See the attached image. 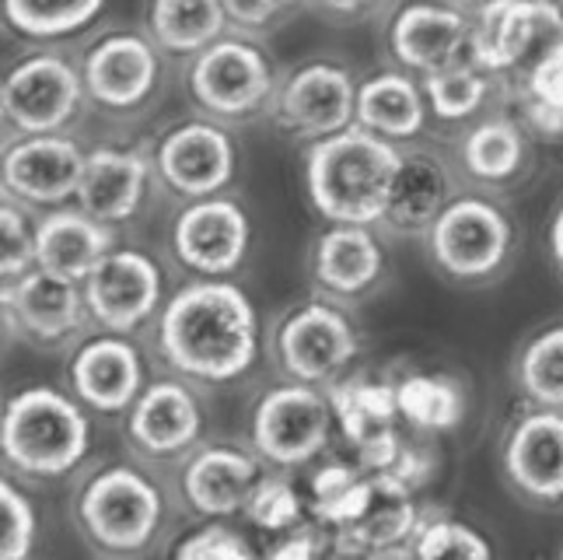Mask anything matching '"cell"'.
I'll return each mask as SVG.
<instances>
[{"label":"cell","instance_id":"obj_1","mask_svg":"<svg viewBox=\"0 0 563 560\" xmlns=\"http://www.w3.org/2000/svg\"><path fill=\"white\" fill-rule=\"evenodd\" d=\"M158 351L192 385L239 382L260 358L256 305L235 281H192L158 312Z\"/></svg>","mask_w":563,"mask_h":560},{"label":"cell","instance_id":"obj_2","mask_svg":"<svg viewBox=\"0 0 563 560\" xmlns=\"http://www.w3.org/2000/svg\"><path fill=\"white\" fill-rule=\"evenodd\" d=\"M399 165L402 151L393 141L354 123L308 151V197L329 224H378L388 215Z\"/></svg>","mask_w":563,"mask_h":560},{"label":"cell","instance_id":"obj_3","mask_svg":"<svg viewBox=\"0 0 563 560\" xmlns=\"http://www.w3.org/2000/svg\"><path fill=\"white\" fill-rule=\"evenodd\" d=\"M91 449V414L74 393L29 385L14 393L0 417V452L11 476H70Z\"/></svg>","mask_w":563,"mask_h":560},{"label":"cell","instance_id":"obj_4","mask_svg":"<svg viewBox=\"0 0 563 560\" xmlns=\"http://www.w3.org/2000/svg\"><path fill=\"white\" fill-rule=\"evenodd\" d=\"M165 494L154 480L130 462L91 473L74 497V523L88 543L115 560L141 557L154 547L165 526Z\"/></svg>","mask_w":563,"mask_h":560},{"label":"cell","instance_id":"obj_5","mask_svg":"<svg viewBox=\"0 0 563 560\" xmlns=\"http://www.w3.org/2000/svg\"><path fill=\"white\" fill-rule=\"evenodd\" d=\"M336 410L325 389L280 382L252 407L249 446L266 466L301 470L316 462L333 438Z\"/></svg>","mask_w":563,"mask_h":560},{"label":"cell","instance_id":"obj_6","mask_svg":"<svg viewBox=\"0 0 563 560\" xmlns=\"http://www.w3.org/2000/svg\"><path fill=\"white\" fill-rule=\"evenodd\" d=\"M357 330L329 298H312L287 312L274 330V361L284 382L333 389L357 358Z\"/></svg>","mask_w":563,"mask_h":560},{"label":"cell","instance_id":"obj_7","mask_svg":"<svg viewBox=\"0 0 563 560\" xmlns=\"http://www.w3.org/2000/svg\"><path fill=\"white\" fill-rule=\"evenodd\" d=\"M556 46H563V8L556 0H497L476 14L473 64L487 74L526 77Z\"/></svg>","mask_w":563,"mask_h":560},{"label":"cell","instance_id":"obj_8","mask_svg":"<svg viewBox=\"0 0 563 560\" xmlns=\"http://www.w3.org/2000/svg\"><path fill=\"white\" fill-rule=\"evenodd\" d=\"M431 260L455 281H487L511 253V221L490 200L462 197L427 231Z\"/></svg>","mask_w":563,"mask_h":560},{"label":"cell","instance_id":"obj_9","mask_svg":"<svg viewBox=\"0 0 563 560\" xmlns=\"http://www.w3.org/2000/svg\"><path fill=\"white\" fill-rule=\"evenodd\" d=\"M85 91V74H77L64 56L38 53L11 67L0 88V109L25 138L60 133L81 109Z\"/></svg>","mask_w":563,"mask_h":560},{"label":"cell","instance_id":"obj_10","mask_svg":"<svg viewBox=\"0 0 563 560\" xmlns=\"http://www.w3.org/2000/svg\"><path fill=\"white\" fill-rule=\"evenodd\" d=\"M4 326L38 347L81 340L91 326L85 284L32 266L29 274L4 284Z\"/></svg>","mask_w":563,"mask_h":560},{"label":"cell","instance_id":"obj_11","mask_svg":"<svg viewBox=\"0 0 563 560\" xmlns=\"http://www.w3.org/2000/svg\"><path fill=\"white\" fill-rule=\"evenodd\" d=\"M189 91L203 112L221 116V120H245L274 95V70L245 39H221L197 53L189 70Z\"/></svg>","mask_w":563,"mask_h":560},{"label":"cell","instance_id":"obj_12","mask_svg":"<svg viewBox=\"0 0 563 560\" xmlns=\"http://www.w3.org/2000/svg\"><path fill=\"white\" fill-rule=\"evenodd\" d=\"M203 403L186 378L151 382L126 414V441L154 462L189 459L203 438Z\"/></svg>","mask_w":563,"mask_h":560},{"label":"cell","instance_id":"obj_13","mask_svg":"<svg viewBox=\"0 0 563 560\" xmlns=\"http://www.w3.org/2000/svg\"><path fill=\"white\" fill-rule=\"evenodd\" d=\"M91 322L102 333L130 337L154 319L162 305V270L137 249H112L85 281Z\"/></svg>","mask_w":563,"mask_h":560},{"label":"cell","instance_id":"obj_14","mask_svg":"<svg viewBox=\"0 0 563 560\" xmlns=\"http://www.w3.org/2000/svg\"><path fill=\"white\" fill-rule=\"evenodd\" d=\"M70 393L99 417H126L147 389L141 347L120 333H95L77 343L67 369Z\"/></svg>","mask_w":563,"mask_h":560},{"label":"cell","instance_id":"obj_15","mask_svg":"<svg viewBox=\"0 0 563 560\" xmlns=\"http://www.w3.org/2000/svg\"><path fill=\"white\" fill-rule=\"evenodd\" d=\"M357 85L340 64H305L277 95V123L305 141H325L357 123Z\"/></svg>","mask_w":563,"mask_h":560},{"label":"cell","instance_id":"obj_16","mask_svg":"<svg viewBox=\"0 0 563 560\" xmlns=\"http://www.w3.org/2000/svg\"><path fill=\"white\" fill-rule=\"evenodd\" d=\"M500 470L518 497L539 508L563 505V410L521 414L504 435Z\"/></svg>","mask_w":563,"mask_h":560},{"label":"cell","instance_id":"obj_17","mask_svg":"<svg viewBox=\"0 0 563 560\" xmlns=\"http://www.w3.org/2000/svg\"><path fill=\"white\" fill-rule=\"evenodd\" d=\"M172 242H176V256L200 277H231L242 266L249 242H252V228L245 210L228 200V197H207V200H192L172 231Z\"/></svg>","mask_w":563,"mask_h":560},{"label":"cell","instance_id":"obj_18","mask_svg":"<svg viewBox=\"0 0 563 560\" xmlns=\"http://www.w3.org/2000/svg\"><path fill=\"white\" fill-rule=\"evenodd\" d=\"M263 476V459L252 452V446L242 449L221 441V446H200L183 462L179 494L197 515L224 523L249 508V497Z\"/></svg>","mask_w":563,"mask_h":560},{"label":"cell","instance_id":"obj_19","mask_svg":"<svg viewBox=\"0 0 563 560\" xmlns=\"http://www.w3.org/2000/svg\"><path fill=\"white\" fill-rule=\"evenodd\" d=\"M85 162L88 154H81V147L67 141L64 133L22 138L4 154V193L25 204L56 207L77 197Z\"/></svg>","mask_w":563,"mask_h":560},{"label":"cell","instance_id":"obj_20","mask_svg":"<svg viewBox=\"0 0 563 560\" xmlns=\"http://www.w3.org/2000/svg\"><path fill=\"white\" fill-rule=\"evenodd\" d=\"M388 46L396 61L420 74L473 61V22L455 4H406L388 25Z\"/></svg>","mask_w":563,"mask_h":560},{"label":"cell","instance_id":"obj_21","mask_svg":"<svg viewBox=\"0 0 563 560\" xmlns=\"http://www.w3.org/2000/svg\"><path fill=\"white\" fill-rule=\"evenodd\" d=\"M158 172L186 200L218 197L235 176V144L213 123H183L158 144Z\"/></svg>","mask_w":563,"mask_h":560},{"label":"cell","instance_id":"obj_22","mask_svg":"<svg viewBox=\"0 0 563 560\" xmlns=\"http://www.w3.org/2000/svg\"><path fill=\"white\" fill-rule=\"evenodd\" d=\"M85 88L106 109L141 106L158 81V53L137 32H112L95 43L85 61Z\"/></svg>","mask_w":563,"mask_h":560},{"label":"cell","instance_id":"obj_23","mask_svg":"<svg viewBox=\"0 0 563 560\" xmlns=\"http://www.w3.org/2000/svg\"><path fill=\"white\" fill-rule=\"evenodd\" d=\"M112 249V228L85 215L81 207L49 210L43 221H35V266L56 277L85 284Z\"/></svg>","mask_w":563,"mask_h":560},{"label":"cell","instance_id":"obj_24","mask_svg":"<svg viewBox=\"0 0 563 560\" xmlns=\"http://www.w3.org/2000/svg\"><path fill=\"white\" fill-rule=\"evenodd\" d=\"M382 245L372 228L361 224H333L316 239L312 249V277L329 301H351L372 292L382 277Z\"/></svg>","mask_w":563,"mask_h":560},{"label":"cell","instance_id":"obj_25","mask_svg":"<svg viewBox=\"0 0 563 560\" xmlns=\"http://www.w3.org/2000/svg\"><path fill=\"white\" fill-rule=\"evenodd\" d=\"M147 193V158L130 147H99L88 154L77 207L102 224H120L137 215Z\"/></svg>","mask_w":563,"mask_h":560},{"label":"cell","instance_id":"obj_26","mask_svg":"<svg viewBox=\"0 0 563 560\" xmlns=\"http://www.w3.org/2000/svg\"><path fill=\"white\" fill-rule=\"evenodd\" d=\"M452 200L449 162L434 151H402L385 221L396 231H431V224L449 210Z\"/></svg>","mask_w":563,"mask_h":560},{"label":"cell","instance_id":"obj_27","mask_svg":"<svg viewBox=\"0 0 563 560\" xmlns=\"http://www.w3.org/2000/svg\"><path fill=\"white\" fill-rule=\"evenodd\" d=\"M427 123L423 88L399 70L367 77L357 91V127L378 133L385 141H410Z\"/></svg>","mask_w":563,"mask_h":560},{"label":"cell","instance_id":"obj_28","mask_svg":"<svg viewBox=\"0 0 563 560\" xmlns=\"http://www.w3.org/2000/svg\"><path fill=\"white\" fill-rule=\"evenodd\" d=\"M399 420L423 435L452 431L465 417L462 382L444 372H406L393 382Z\"/></svg>","mask_w":563,"mask_h":560},{"label":"cell","instance_id":"obj_29","mask_svg":"<svg viewBox=\"0 0 563 560\" xmlns=\"http://www.w3.org/2000/svg\"><path fill=\"white\" fill-rule=\"evenodd\" d=\"M147 25L154 43L172 53H203L221 43L228 11L221 0H151Z\"/></svg>","mask_w":563,"mask_h":560},{"label":"cell","instance_id":"obj_30","mask_svg":"<svg viewBox=\"0 0 563 560\" xmlns=\"http://www.w3.org/2000/svg\"><path fill=\"white\" fill-rule=\"evenodd\" d=\"M420 518L410 505V491L393 484V480H372V494H367L361 515L340 532H351L367 550H396L410 536H417Z\"/></svg>","mask_w":563,"mask_h":560},{"label":"cell","instance_id":"obj_31","mask_svg":"<svg viewBox=\"0 0 563 560\" xmlns=\"http://www.w3.org/2000/svg\"><path fill=\"white\" fill-rule=\"evenodd\" d=\"M515 382L532 407L563 410V322L536 333L515 361Z\"/></svg>","mask_w":563,"mask_h":560},{"label":"cell","instance_id":"obj_32","mask_svg":"<svg viewBox=\"0 0 563 560\" xmlns=\"http://www.w3.org/2000/svg\"><path fill=\"white\" fill-rule=\"evenodd\" d=\"M526 158V138L511 120H487L462 141V165L483 183H500L518 172Z\"/></svg>","mask_w":563,"mask_h":560},{"label":"cell","instance_id":"obj_33","mask_svg":"<svg viewBox=\"0 0 563 560\" xmlns=\"http://www.w3.org/2000/svg\"><path fill=\"white\" fill-rule=\"evenodd\" d=\"M106 0H4L11 29L32 39H60L91 25Z\"/></svg>","mask_w":563,"mask_h":560},{"label":"cell","instance_id":"obj_34","mask_svg":"<svg viewBox=\"0 0 563 560\" xmlns=\"http://www.w3.org/2000/svg\"><path fill=\"white\" fill-rule=\"evenodd\" d=\"M420 88H423L427 106H431L434 116H441V120H465V116H473L483 102H487L490 74L476 67L473 61H462L444 70L423 74Z\"/></svg>","mask_w":563,"mask_h":560},{"label":"cell","instance_id":"obj_35","mask_svg":"<svg viewBox=\"0 0 563 560\" xmlns=\"http://www.w3.org/2000/svg\"><path fill=\"white\" fill-rule=\"evenodd\" d=\"M372 480L351 466H325L316 473L312 491H316V512L322 523H333L336 529H346L361 515L367 494H372Z\"/></svg>","mask_w":563,"mask_h":560},{"label":"cell","instance_id":"obj_36","mask_svg":"<svg viewBox=\"0 0 563 560\" xmlns=\"http://www.w3.org/2000/svg\"><path fill=\"white\" fill-rule=\"evenodd\" d=\"M413 560H494L487 536L459 518L423 523L410 543Z\"/></svg>","mask_w":563,"mask_h":560},{"label":"cell","instance_id":"obj_37","mask_svg":"<svg viewBox=\"0 0 563 560\" xmlns=\"http://www.w3.org/2000/svg\"><path fill=\"white\" fill-rule=\"evenodd\" d=\"M521 81H526V106L532 127L547 133V138L563 133V46L550 50Z\"/></svg>","mask_w":563,"mask_h":560},{"label":"cell","instance_id":"obj_38","mask_svg":"<svg viewBox=\"0 0 563 560\" xmlns=\"http://www.w3.org/2000/svg\"><path fill=\"white\" fill-rule=\"evenodd\" d=\"M38 536V515L32 497L4 476L0 484V560H29Z\"/></svg>","mask_w":563,"mask_h":560},{"label":"cell","instance_id":"obj_39","mask_svg":"<svg viewBox=\"0 0 563 560\" xmlns=\"http://www.w3.org/2000/svg\"><path fill=\"white\" fill-rule=\"evenodd\" d=\"M301 497L287 476H263L249 497V523L266 532H290L301 523Z\"/></svg>","mask_w":563,"mask_h":560},{"label":"cell","instance_id":"obj_40","mask_svg":"<svg viewBox=\"0 0 563 560\" xmlns=\"http://www.w3.org/2000/svg\"><path fill=\"white\" fill-rule=\"evenodd\" d=\"M0 253H4V260H0L4 284L18 281L35 266V224L8 193H4V207H0Z\"/></svg>","mask_w":563,"mask_h":560},{"label":"cell","instance_id":"obj_41","mask_svg":"<svg viewBox=\"0 0 563 560\" xmlns=\"http://www.w3.org/2000/svg\"><path fill=\"white\" fill-rule=\"evenodd\" d=\"M172 560H260L252 543L224 523H210L197 532H189L176 547Z\"/></svg>","mask_w":563,"mask_h":560},{"label":"cell","instance_id":"obj_42","mask_svg":"<svg viewBox=\"0 0 563 560\" xmlns=\"http://www.w3.org/2000/svg\"><path fill=\"white\" fill-rule=\"evenodd\" d=\"M221 4L228 11V22L242 29H266L295 8V0H221Z\"/></svg>","mask_w":563,"mask_h":560},{"label":"cell","instance_id":"obj_43","mask_svg":"<svg viewBox=\"0 0 563 560\" xmlns=\"http://www.w3.org/2000/svg\"><path fill=\"white\" fill-rule=\"evenodd\" d=\"M308 4H316L322 11H333V14H357L372 4V0H308Z\"/></svg>","mask_w":563,"mask_h":560},{"label":"cell","instance_id":"obj_44","mask_svg":"<svg viewBox=\"0 0 563 560\" xmlns=\"http://www.w3.org/2000/svg\"><path fill=\"white\" fill-rule=\"evenodd\" d=\"M550 249H553L556 266L563 270V204H560L556 218H553V224H550Z\"/></svg>","mask_w":563,"mask_h":560},{"label":"cell","instance_id":"obj_45","mask_svg":"<svg viewBox=\"0 0 563 560\" xmlns=\"http://www.w3.org/2000/svg\"><path fill=\"white\" fill-rule=\"evenodd\" d=\"M455 4H459L462 11H473V14H479V11H487L490 4H497V0H455Z\"/></svg>","mask_w":563,"mask_h":560},{"label":"cell","instance_id":"obj_46","mask_svg":"<svg viewBox=\"0 0 563 560\" xmlns=\"http://www.w3.org/2000/svg\"><path fill=\"white\" fill-rule=\"evenodd\" d=\"M556 4H560V8H563V0H556Z\"/></svg>","mask_w":563,"mask_h":560}]
</instances>
